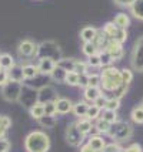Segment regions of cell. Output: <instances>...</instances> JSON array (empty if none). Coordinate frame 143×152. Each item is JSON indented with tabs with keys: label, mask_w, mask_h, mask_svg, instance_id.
Wrapping results in <instances>:
<instances>
[{
	"label": "cell",
	"mask_w": 143,
	"mask_h": 152,
	"mask_svg": "<svg viewBox=\"0 0 143 152\" xmlns=\"http://www.w3.org/2000/svg\"><path fill=\"white\" fill-rule=\"evenodd\" d=\"M99 75H100V87L104 91L112 93V91H115L116 88L123 86L122 73H120L119 68H116L113 66L104 67Z\"/></svg>",
	"instance_id": "obj_1"
},
{
	"label": "cell",
	"mask_w": 143,
	"mask_h": 152,
	"mask_svg": "<svg viewBox=\"0 0 143 152\" xmlns=\"http://www.w3.org/2000/svg\"><path fill=\"white\" fill-rule=\"evenodd\" d=\"M24 148L27 152H47L50 148V139L41 131H33L24 138Z\"/></svg>",
	"instance_id": "obj_2"
},
{
	"label": "cell",
	"mask_w": 143,
	"mask_h": 152,
	"mask_svg": "<svg viewBox=\"0 0 143 152\" xmlns=\"http://www.w3.org/2000/svg\"><path fill=\"white\" fill-rule=\"evenodd\" d=\"M36 58H50L53 61H59L60 58H63V51L59 47V44L53 41V40H44L41 41L40 44H37V54Z\"/></svg>",
	"instance_id": "obj_3"
},
{
	"label": "cell",
	"mask_w": 143,
	"mask_h": 152,
	"mask_svg": "<svg viewBox=\"0 0 143 152\" xmlns=\"http://www.w3.org/2000/svg\"><path fill=\"white\" fill-rule=\"evenodd\" d=\"M132 132H133V129H132V126L127 124V122H123V121H116L115 124H112L110 125V129H109V135L112 137L113 139L116 141H126V139H129L132 137Z\"/></svg>",
	"instance_id": "obj_4"
},
{
	"label": "cell",
	"mask_w": 143,
	"mask_h": 152,
	"mask_svg": "<svg viewBox=\"0 0 143 152\" xmlns=\"http://www.w3.org/2000/svg\"><path fill=\"white\" fill-rule=\"evenodd\" d=\"M21 88H23V83H17V81L9 80L1 88V97L6 101H10V102L19 101L21 94Z\"/></svg>",
	"instance_id": "obj_5"
},
{
	"label": "cell",
	"mask_w": 143,
	"mask_h": 152,
	"mask_svg": "<svg viewBox=\"0 0 143 152\" xmlns=\"http://www.w3.org/2000/svg\"><path fill=\"white\" fill-rule=\"evenodd\" d=\"M130 64H132V68L135 71L143 73V36L139 37L135 43V47L132 50Z\"/></svg>",
	"instance_id": "obj_6"
},
{
	"label": "cell",
	"mask_w": 143,
	"mask_h": 152,
	"mask_svg": "<svg viewBox=\"0 0 143 152\" xmlns=\"http://www.w3.org/2000/svg\"><path fill=\"white\" fill-rule=\"evenodd\" d=\"M17 54L21 60H30V58H36V54H37V44L32 41V40H23L19 43L17 46Z\"/></svg>",
	"instance_id": "obj_7"
},
{
	"label": "cell",
	"mask_w": 143,
	"mask_h": 152,
	"mask_svg": "<svg viewBox=\"0 0 143 152\" xmlns=\"http://www.w3.org/2000/svg\"><path fill=\"white\" fill-rule=\"evenodd\" d=\"M83 139H84V135L79 131L77 124H76V122H72V124L66 128V141L69 142V145L80 146L83 142Z\"/></svg>",
	"instance_id": "obj_8"
},
{
	"label": "cell",
	"mask_w": 143,
	"mask_h": 152,
	"mask_svg": "<svg viewBox=\"0 0 143 152\" xmlns=\"http://www.w3.org/2000/svg\"><path fill=\"white\" fill-rule=\"evenodd\" d=\"M57 98H59V95H57L53 87L46 86L41 87L40 90H37V104L44 105L47 102H55Z\"/></svg>",
	"instance_id": "obj_9"
},
{
	"label": "cell",
	"mask_w": 143,
	"mask_h": 152,
	"mask_svg": "<svg viewBox=\"0 0 143 152\" xmlns=\"http://www.w3.org/2000/svg\"><path fill=\"white\" fill-rule=\"evenodd\" d=\"M19 101H21V104L26 107V108L30 110L34 104H37V91L23 84V88H21V94H20Z\"/></svg>",
	"instance_id": "obj_10"
},
{
	"label": "cell",
	"mask_w": 143,
	"mask_h": 152,
	"mask_svg": "<svg viewBox=\"0 0 143 152\" xmlns=\"http://www.w3.org/2000/svg\"><path fill=\"white\" fill-rule=\"evenodd\" d=\"M104 51L113 58V61H119V60H122L123 56H124L123 44H119V43H116V41H113V40H110L109 41V44L106 46Z\"/></svg>",
	"instance_id": "obj_11"
},
{
	"label": "cell",
	"mask_w": 143,
	"mask_h": 152,
	"mask_svg": "<svg viewBox=\"0 0 143 152\" xmlns=\"http://www.w3.org/2000/svg\"><path fill=\"white\" fill-rule=\"evenodd\" d=\"M56 67V61L50 58H40L37 63V68H39V73L44 74V75H50L52 71L55 70Z\"/></svg>",
	"instance_id": "obj_12"
},
{
	"label": "cell",
	"mask_w": 143,
	"mask_h": 152,
	"mask_svg": "<svg viewBox=\"0 0 143 152\" xmlns=\"http://www.w3.org/2000/svg\"><path fill=\"white\" fill-rule=\"evenodd\" d=\"M109 41H110L109 36L104 33L102 28H97V34H96L95 40H93V44L97 47V50H99V51L104 50V48H106V46L109 44Z\"/></svg>",
	"instance_id": "obj_13"
},
{
	"label": "cell",
	"mask_w": 143,
	"mask_h": 152,
	"mask_svg": "<svg viewBox=\"0 0 143 152\" xmlns=\"http://www.w3.org/2000/svg\"><path fill=\"white\" fill-rule=\"evenodd\" d=\"M55 104H56V114H61V115L69 114L72 111V108H73L72 101L67 98H57L55 101Z\"/></svg>",
	"instance_id": "obj_14"
},
{
	"label": "cell",
	"mask_w": 143,
	"mask_h": 152,
	"mask_svg": "<svg viewBox=\"0 0 143 152\" xmlns=\"http://www.w3.org/2000/svg\"><path fill=\"white\" fill-rule=\"evenodd\" d=\"M96 34H97V28H96V27L86 26L80 30V39H82L83 43H90V41L95 40Z\"/></svg>",
	"instance_id": "obj_15"
},
{
	"label": "cell",
	"mask_w": 143,
	"mask_h": 152,
	"mask_svg": "<svg viewBox=\"0 0 143 152\" xmlns=\"http://www.w3.org/2000/svg\"><path fill=\"white\" fill-rule=\"evenodd\" d=\"M113 23L116 24L117 28H120V30H126L130 24V17L127 16L126 13H117L115 16V19H113Z\"/></svg>",
	"instance_id": "obj_16"
},
{
	"label": "cell",
	"mask_w": 143,
	"mask_h": 152,
	"mask_svg": "<svg viewBox=\"0 0 143 152\" xmlns=\"http://www.w3.org/2000/svg\"><path fill=\"white\" fill-rule=\"evenodd\" d=\"M21 70H23V77L24 80H30L34 78L36 75H39V68H37V64H24L21 66Z\"/></svg>",
	"instance_id": "obj_17"
},
{
	"label": "cell",
	"mask_w": 143,
	"mask_h": 152,
	"mask_svg": "<svg viewBox=\"0 0 143 152\" xmlns=\"http://www.w3.org/2000/svg\"><path fill=\"white\" fill-rule=\"evenodd\" d=\"M56 64L60 67V68H63L66 73H72V71H75L76 60L75 58H69V57H63V58H60Z\"/></svg>",
	"instance_id": "obj_18"
},
{
	"label": "cell",
	"mask_w": 143,
	"mask_h": 152,
	"mask_svg": "<svg viewBox=\"0 0 143 152\" xmlns=\"http://www.w3.org/2000/svg\"><path fill=\"white\" fill-rule=\"evenodd\" d=\"M87 145L93 149V151L96 152H100L104 148V139L102 138V137H99V135H93V137H90V139H89Z\"/></svg>",
	"instance_id": "obj_19"
},
{
	"label": "cell",
	"mask_w": 143,
	"mask_h": 152,
	"mask_svg": "<svg viewBox=\"0 0 143 152\" xmlns=\"http://www.w3.org/2000/svg\"><path fill=\"white\" fill-rule=\"evenodd\" d=\"M100 95H102V90L99 87H86L84 88V98L87 99V101L95 102Z\"/></svg>",
	"instance_id": "obj_20"
},
{
	"label": "cell",
	"mask_w": 143,
	"mask_h": 152,
	"mask_svg": "<svg viewBox=\"0 0 143 152\" xmlns=\"http://www.w3.org/2000/svg\"><path fill=\"white\" fill-rule=\"evenodd\" d=\"M7 74H9V80H12V81H17V83H23L24 81L21 66H14L13 68H10L7 71Z\"/></svg>",
	"instance_id": "obj_21"
},
{
	"label": "cell",
	"mask_w": 143,
	"mask_h": 152,
	"mask_svg": "<svg viewBox=\"0 0 143 152\" xmlns=\"http://www.w3.org/2000/svg\"><path fill=\"white\" fill-rule=\"evenodd\" d=\"M129 9H130L132 16H133L135 19L142 20L143 21V0H136Z\"/></svg>",
	"instance_id": "obj_22"
},
{
	"label": "cell",
	"mask_w": 143,
	"mask_h": 152,
	"mask_svg": "<svg viewBox=\"0 0 143 152\" xmlns=\"http://www.w3.org/2000/svg\"><path fill=\"white\" fill-rule=\"evenodd\" d=\"M0 66H1V68H3L4 71H9L10 68H13V67L16 66V63H14L13 57H12L10 54L3 53V54H0Z\"/></svg>",
	"instance_id": "obj_23"
},
{
	"label": "cell",
	"mask_w": 143,
	"mask_h": 152,
	"mask_svg": "<svg viewBox=\"0 0 143 152\" xmlns=\"http://www.w3.org/2000/svg\"><path fill=\"white\" fill-rule=\"evenodd\" d=\"M87 108H89L87 102H83V101H80V102H77L76 105H73V108H72V113L75 114L76 117H79V118H84V117H86V113H87Z\"/></svg>",
	"instance_id": "obj_24"
},
{
	"label": "cell",
	"mask_w": 143,
	"mask_h": 152,
	"mask_svg": "<svg viewBox=\"0 0 143 152\" xmlns=\"http://www.w3.org/2000/svg\"><path fill=\"white\" fill-rule=\"evenodd\" d=\"M66 71L63 70V68H60V67L56 64V67H55V70L52 71V74H50V78L53 80L55 83H64V80H66Z\"/></svg>",
	"instance_id": "obj_25"
},
{
	"label": "cell",
	"mask_w": 143,
	"mask_h": 152,
	"mask_svg": "<svg viewBox=\"0 0 143 152\" xmlns=\"http://www.w3.org/2000/svg\"><path fill=\"white\" fill-rule=\"evenodd\" d=\"M77 128H79V131L83 134V135H87L90 131H92V128H93V125H92V121L87 118H80L77 122Z\"/></svg>",
	"instance_id": "obj_26"
},
{
	"label": "cell",
	"mask_w": 143,
	"mask_h": 152,
	"mask_svg": "<svg viewBox=\"0 0 143 152\" xmlns=\"http://www.w3.org/2000/svg\"><path fill=\"white\" fill-rule=\"evenodd\" d=\"M82 53L84 54L86 57H92V56H95V54L99 53V50H97V47L93 44V41H90V43H83Z\"/></svg>",
	"instance_id": "obj_27"
},
{
	"label": "cell",
	"mask_w": 143,
	"mask_h": 152,
	"mask_svg": "<svg viewBox=\"0 0 143 152\" xmlns=\"http://www.w3.org/2000/svg\"><path fill=\"white\" fill-rule=\"evenodd\" d=\"M130 117H132V121L135 122V124H143V107H135L133 110H132V114H130Z\"/></svg>",
	"instance_id": "obj_28"
},
{
	"label": "cell",
	"mask_w": 143,
	"mask_h": 152,
	"mask_svg": "<svg viewBox=\"0 0 143 152\" xmlns=\"http://www.w3.org/2000/svg\"><path fill=\"white\" fill-rule=\"evenodd\" d=\"M29 113L32 115V118L34 119H40L43 115H44V107L41 105V104H34L30 110H29Z\"/></svg>",
	"instance_id": "obj_29"
},
{
	"label": "cell",
	"mask_w": 143,
	"mask_h": 152,
	"mask_svg": "<svg viewBox=\"0 0 143 152\" xmlns=\"http://www.w3.org/2000/svg\"><path fill=\"white\" fill-rule=\"evenodd\" d=\"M100 108L97 105H95V104H92V105H89V108H87V113H86V117L84 118H87V119H96V118H99V115H100Z\"/></svg>",
	"instance_id": "obj_30"
},
{
	"label": "cell",
	"mask_w": 143,
	"mask_h": 152,
	"mask_svg": "<svg viewBox=\"0 0 143 152\" xmlns=\"http://www.w3.org/2000/svg\"><path fill=\"white\" fill-rule=\"evenodd\" d=\"M10 125H12V121L9 117H0V139L4 138L6 131L9 129Z\"/></svg>",
	"instance_id": "obj_31"
},
{
	"label": "cell",
	"mask_w": 143,
	"mask_h": 152,
	"mask_svg": "<svg viewBox=\"0 0 143 152\" xmlns=\"http://www.w3.org/2000/svg\"><path fill=\"white\" fill-rule=\"evenodd\" d=\"M39 124L41 126H47V128H52V126L56 125V117L55 115H43L40 119H37Z\"/></svg>",
	"instance_id": "obj_32"
},
{
	"label": "cell",
	"mask_w": 143,
	"mask_h": 152,
	"mask_svg": "<svg viewBox=\"0 0 143 152\" xmlns=\"http://www.w3.org/2000/svg\"><path fill=\"white\" fill-rule=\"evenodd\" d=\"M110 125H112V124L106 122V121H104V119H102V118H99V119H97V122L95 124V128L100 134H107V132H109V129H110Z\"/></svg>",
	"instance_id": "obj_33"
},
{
	"label": "cell",
	"mask_w": 143,
	"mask_h": 152,
	"mask_svg": "<svg viewBox=\"0 0 143 152\" xmlns=\"http://www.w3.org/2000/svg\"><path fill=\"white\" fill-rule=\"evenodd\" d=\"M102 30L106 34H107V36H109V39H112V37H113V36L117 33V30H119V28L116 27V24L113 23V21H107V23H106V24L102 27Z\"/></svg>",
	"instance_id": "obj_34"
},
{
	"label": "cell",
	"mask_w": 143,
	"mask_h": 152,
	"mask_svg": "<svg viewBox=\"0 0 143 152\" xmlns=\"http://www.w3.org/2000/svg\"><path fill=\"white\" fill-rule=\"evenodd\" d=\"M120 107V99L116 98H107L106 99V104L103 110H107V111H117V108Z\"/></svg>",
	"instance_id": "obj_35"
},
{
	"label": "cell",
	"mask_w": 143,
	"mask_h": 152,
	"mask_svg": "<svg viewBox=\"0 0 143 152\" xmlns=\"http://www.w3.org/2000/svg\"><path fill=\"white\" fill-rule=\"evenodd\" d=\"M99 57H100V63H102V67L104 68V67H110L112 66V63H113V58L110 57L109 54L106 53L104 50H102V51H99Z\"/></svg>",
	"instance_id": "obj_36"
},
{
	"label": "cell",
	"mask_w": 143,
	"mask_h": 152,
	"mask_svg": "<svg viewBox=\"0 0 143 152\" xmlns=\"http://www.w3.org/2000/svg\"><path fill=\"white\" fill-rule=\"evenodd\" d=\"M64 83L67 84V86H79V74L75 73V71H72V73H67L66 74V80H64Z\"/></svg>",
	"instance_id": "obj_37"
},
{
	"label": "cell",
	"mask_w": 143,
	"mask_h": 152,
	"mask_svg": "<svg viewBox=\"0 0 143 152\" xmlns=\"http://www.w3.org/2000/svg\"><path fill=\"white\" fill-rule=\"evenodd\" d=\"M110 40H113V41H116V43H119V44H123L126 40H127V30H117V33L112 37Z\"/></svg>",
	"instance_id": "obj_38"
},
{
	"label": "cell",
	"mask_w": 143,
	"mask_h": 152,
	"mask_svg": "<svg viewBox=\"0 0 143 152\" xmlns=\"http://www.w3.org/2000/svg\"><path fill=\"white\" fill-rule=\"evenodd\" d=\"M102 119H104L109 124H115L116 121H117V114H116V111H107V110H104L102 114Z\"/></svg>",
	"instance_id": "obj_39"
},
{
	"label": "cell",
	"mask_w": 143,
	"mask_h": 152,
	"mask_svg": "<svg viewBox=\"0 0 143 152\" xmlns=\"http://www.w3.org/2000/svg\"><path fill=\"white\" fill-rule=\"evenodd\" d=\"M89 68H90V67L87 66V63H83V61L76 60L75 73H77L79 75H80V74H89Z\"/></svg>",
	"instance_id": "obj_40"
},
{
	"label": "cell",
	"mask_w": 143,
	"mask_h": 152,
	"mask_svg": "<svg viewBox=\"0 0 143 152\" xmlns=\"http://www.w3.org/2000/svg\"><path fill=\"white\" fill-rule=\"evenodd\" d=\"M127 87L129 86H120L119 88H116L115 91H112V97L110 98H116V99H120L122 97H124L126 95V93H127Z\"/></svg>",
	"instance_id": "obj_41"
},
{
	"label": "cell",
	"mask_w": 143,
	"mask_h": 152,
	"mask_svg": "<svg viewBox=\"0 0 143 152\" xmlns=\"http://www.w3.org/2000/svg\"><path fill=\"white\" fill-rule=\"evenodd\" d=\"M120 73H122L123 84H124V86H129L130 83H132V80H133V73H132V70H129V68H124V70H122Z\"/></svg>",
	"instance_id": "obj_42"
},
{
	"label": "cell",
	"mask_w": 143,
	"mask_h": 152,
	"mask_svg": "<svg viewBox=\"0 0 143 152\" xmlns=\"http://www.w3.org/2000/svg\"><path fill=\"white\" fill-rule=\"evenodd\" d=\"M87 66L92 67V68H99V67H102L99 54H95V56H92V57H87Z\"/></svg>",
	"instance_id": "obj_43"
},
{
	"label": "cell",
	"mask_w": 143,
	"mask_h": 152,
	"mask_svg": "<svg viewBox=\"0 0 143 152\" xmlns=\"http://www.w3.org/2000/svg\"><path fill=\"white\" fill-rule=\"evenodd\" d=\"M89 87L100 88V75L99 74H89Z\"/></svg>",
	"instance_id": "obj_44"
},
{
	"label": "cell",
	"mask_w": 143,
	"mask_h": 152,
	"mask_svg": "<svg viewBox=\"0 0 143 152\" xmlns=\"http://www.w3.org/2000/svg\"><path fill=\"white\" fill-rule=\"evenodd\" d=\"M100 152H123V149L117 144H109V145H104Z\"/></svg>",
	"instance_id": "obj_45"
},
{
	"label": "cell",
	"mask_w": 143,
	"mask_h": 152,
	"mask_svg": "<svg viewBox=\"0 0 143 152\" xmlns=\"http://www.w3.org/2000/svg\"><path fill=\"white\" fill-rule=\"evenodd\" d=\"M44 115H55L56 114V104L55 102H47L44 104Z\"/></svg>",
	"instance_id": "obj_46"
},
{
	"label": "cell",
	"mask_w": 143,
	"mask_h": 152,
	"mask_svg": "<svg viewBox=\"0 0 143 152\" xmlns=\"http://www.w3.org/2000/svg\"><path fill=\"white\" fill-rule=\"evenodd\" d=\"M79 86L86 88L89 87V74H80L79 75Z\"/></svg>",
	"instance_id": "obj_47"
},
{
	"label": "cell",
	"mask_w": 143,
	"mask_h": 152,
	"mask_svg": "<svg viewBox=\"0 0 143 152\" xmlns=\"http://www.w3.org/2000/svg\"><path fill=\"white\" fill-rule=\"evenodd\" d=\"M115 4H117L119 7H130L136 0H113Z\"/></svg>",
	"instance_id": "obj_48"
},
{
	"label": "cell",
	"mask_w": 143,
	"mask_h": 152,
	"mask_svg": "<svg viewBox=\"0 0 143 152\" xmlns=\"http://www.w3.org/2000/svg\"><path fill=\"white\" fill-rule=\"evenodd\" d=\"M10 149V142L6 138L0 139V152H9Z\"/></svg>",
	"instance_id": "obj_49"
},
{
	"label": "cell",
	"mask_w": 143,
	"mask_h": 152,
	"mask_svg": "<svg viewBox=\"0 0 143 152\" xmlns=\"http://www.w3.org/2000/svg\"><path fill=\"white\" fill-rule=\"evenodd\" d=\"M123 152H143V151H142V146L139 145V144H132L126 149H123Z\"/></svg>",
	"instance_id": "obj_50"
},
{
	"label": "cell",
	"mask_w": 143,
	"mask_h": 152,
	"mask_svg": "<svg viewBox=\"0 0 143 152\" xmlns=\"http://www.w3.org/2000/svg\"><path fill=\"white\" fill-rule=\"evenodd\" d=\"M106 99H107V98H106V97H104V95L102 94V95H100V97H99V98H97V99L95 101V105H97L99 108H100V110H102V108H104V104H106Z\"/></svg>",
	"instance_id": "obj_51"
},
{
	"label": "cell",
	"mask_w": 143,
	"mask_h": 152,
	"mask_svg": "<svg viewBox=\"0 0 143 152\" xmlns=\"http://www.w3.org/2000/svg\"><path fill=\"white\" fill-rule=\"evenodd\" d=\"M7 81H9V74H7V71H4V70L0 71V86L3 87Z\"/></svg>",
	"instance_id": "obj_52"
},
{
	"label": "cell",
	"mask_w": 143,
	"mask_h": 152,
	"mask_svg": "<svg viewBox=\"0 0 143 152\" xmlns=\"http://www.w3.org/2000/svg\"><path fill=\"white\" fill-rule=\"evenodd\" d=\"M80 152H96V151H93V149H92V148L86 144V145H83L82 148H80Z\"/></svg>",
	"instance_id": "obj_53"
},
{
	"label": "cell",
	"mask_w": 143,
	"mask_h": 152,
	"mask_svg": "<svg viewBox=\"0 0 143 152\" xmlns=\"http://www.w3.org/2000/svg\"><path fill=\"white\" fill-rule=\"evenodd\" d=\"M0 71H3V68H1V66H0Z\"/></svg>",
	"instance_id": "obj_54"
},
{
	"label": "cell",
	"mask_w": 143,
	"mask_h": 152,
	"mask_svg": "<svg viewBox=\"0 0 143 152\" xmlns=\"http://www.w3.org/2000/svg\"><path fill=\"white\" fill-rule=\"evenodd\" d=\"M142 107H143V102H142Z\"/></svg>",
	"instance_id": "obj_55"
}]
</instances>
